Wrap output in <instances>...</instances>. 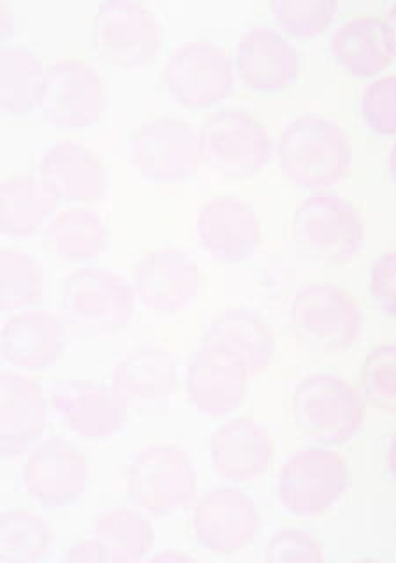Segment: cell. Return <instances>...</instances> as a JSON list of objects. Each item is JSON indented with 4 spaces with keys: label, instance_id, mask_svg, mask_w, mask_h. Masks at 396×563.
Segmentation results:
<instances>
[{
    "label": "cell",
    "instance_id": "6da1fadb",
    "mask_svg": "<svg viewBox=\"0 0 396 563\" xmlns=\"http://www.w3.org/2000/svg\"><path fill=\"white\" fill-rule=\"evenodd\" d=\"M284 175L304 189L324 190L348 175L352 146L339 123L322 114H301L290 120L277 143Z\"/></svg>",
    "mask_w": 396,
    "mask_h": 563
},
{
    "label": "cell",
    "instance_id": "7a4b0ae2",
    "mask_svg": "<svg viewBox=\"0 0 396 563\" xmlns=\"http://www.w3.org/2000/svg\"><path fill=\"white\" fill-rule=\"evenodd\" d=\"M293 416L305 439L316 445H342L360 431L365 405L349 380L337 374L307 375L293 395Z\"/></svg>",
    "mask_w": 396,
    "mask_h": 563
},
{
    "label": "cell",
    "instance_id": "3957f363",
    "mask_svg": "<svg viewBox=\"0 0 396 563\" xmlns=\"http://www.w3.org/2000/svg\"><path fill=\"white\" fill-rule=\"evenodd\" d=\"M129 497L155 518L178 515L189 507L196 493V471L185 449L175 444H152L140 449L128 466Z\"/></svg>",
    "mask_w": 396,
    "mask_h": 563
},
{
    "label": "cell",
    "instance_id": "277c9868",
    "mask_svg": "<svg viewBox=\"0 0 396 563\" xmlns=\"http://www.w3.org/2000/svg\"><path fill=\"white\" fill-rule=\"evenodd\" d=\"M293 238L308 260L334 266L354 260L363 245L365 228L352 202L321 190L296 208Z\"/></svg>",
    "mask_w": 396,
    "mask_h": 563
},
{
    "label": "cell",
    "instance_id": "5b68a950",
    "mask_svg": "<svg viewBox=\"0 0 396 563\" xmlns=\"http://www.w3.org/2000/svg\"><path fill=\"white\" fill-rule=\"evenodd\" d=\"M351 486L349 465L324 445H312L287 457L277 477V497L284 510L314 518L333 509Z\"/></svg>",
    "mask_w": 396,
    "mask_h": 563
},
{
    "label": "cell",
    "instance_id": "8992f818",
    "mask_svg": "<svg viewBox=\"0 0 396 563\" xmlns=\"http://www.w3.org/2000/svg\"><path fill=\"white\" fill-rule=\"evenodd\" d=\"M58 299L70 322L96 334L119 333L128 328L136 301L131 284L99 266L67 273Z\"/></svg>",
    "mask_w": 396,
    "mask_h": 563
},
{
    "label": "cell",
    "instance_id": "52a82bcc",
    "mask_svg": "<svg viewBox=\"0 0 396 563\" xmlns=\"http://www.w3.org/2000/svg\"><path fill=\"white\" fill-rule=\"evenodd\" d=\"M202 157L228 178H251L272 157V137L254 114L242 108H220L199 128Z\"/></svg>",
    "mask_w": 396,
    "mask_h": 563
},
{
    "label": "cell",
    "instance_id": "ba28073f",
    "mask_svg": "<svg viewBox=\"0 0 396 563\" xmlns=\"http://www.w3.org/2000/svg\"><path fill=\"white\" fill-rule=\"evenodd\" d=\"M132 167L150 181H180L198 172L199 134L173 114H158L132 129L128 140Z\"/></svg>",
    "mask_w": 396,
    "mask_h": 563
},
{
    "label": "cell",
    "instance_id": "9c48e42d",
    "mask_svg": "<svg viewBox=\"0 0 396 563\" xmlns=\"http://www.w3.org/2000/svg\"><path fill=\"white\" fill-rule=\"evenodd\" d=\"M289 321L296 339L322 352L351 347L363 328L356 301L331 284H308L296 290L290 301Z\"/></svg>",
    "mask_w": 396,
    "mask_h": 563
},
{
    "label": "cell",
    "instance_id": "30bf717a",
    "mask_svg": "<svg viewBox=\"0 0 396 563\" xmlns=\"http://www.w3.org/2000/svg\"><path fill=\"white\" fill-rule=\"evenodd\" d=\"M92 43L114 66H143L161 48L163 26L140 0H105L94 13Z\"/></svg>",
    "mask_w": 396,
    "mask_h": 563
},
{
    "label": "cell",
    "instance_id": "8fae6325",
    "mask_svg": "<svg viewBox=\"0 0 396 563\" xmlns=\"http://www.w3.org/2000/svg\"><path fill=\"white\" fill-rule=\"evenodd\" d=\"M167 92L187 108H210L233 88V62L219 44L208 40L178 44L163 66Z\"/></svg>",
    "mask_w": 396,
    "mask_h": 563
},
{
    "label": "cell",
    "instance_id": "7c38bea8",
    "mask_svg": "<svg viewBox=\"0 0 396 563\" xmlns=\"http://www.w3.org/2000/svg\"><path fill=\"white\" fill-rule=\"evenodd\" d=\"M106 84L96 67L79 58H58L44 69L37 108L61 129L88 128L106 106Z\"/></svg>",
    "mask_w": 396,
    "mask_h": 563
},
{
    "label": "cell",
    "instance_id": "4fadbf2b",
    "mask_svg": "<svg viewBox=\"0 0 396 563\" xmlns=\"http://www.w3.org/2000/svg\"><path fill=\"white\" fill-rule=\"evenodd\" d=\"M201 286L198 263L187 252L173 246L146 252L132 268L134 298L155 316L184 312L196 301Z\"/></svg>",
    "mask_w": 396,
    "mask_h": 563
},
{
    "label": "cell",
    "instance_id": "5bb4252c",
    "mask_svg": "<svg viewBox=\"0 0 396 563\" xmlns=\"http://www.w3.org/2000/svg\"><path fill=\"white\" fill-rule=\"evenodd\" d=\"M23 489L44 509L55 510L84 497L90 465L69 440L50 437L32 448L22 472Z\"/></svg>",
    "mask_w": 396,
    "mask_h": 563
},
{
    "label": "cell",
    "instance_id": "9a60e30c",
    "mask_svg": "<svg viewBox=\"0 0 396 563\" xmlns=\"http://www.w3.org/2000/svg\"><path fill=\"white\" fill-rule=\"evenodd\" d=\"M260 509L246 493L234 486H220L202 493L194 504L193 532L208 553H240L260 532Z\"/></svg>",
    "mask_w": 396,
    "mask_h": 563
},
{
    "label": "cell",
    "instance_id": "2e32d148",
    "mask_svg": "<svg viewBox=\"0 0 396 563\" xmlns=\"http://www.w3.org/2000/svg\"><path fill=\"white\" fill-rule=\"evenodd\" d=\"M251 374L234 354L202 342L190 356L185 372V389L193 404L207 418H228L242 407Z\"/></svg>",
    "mask_w": 396,
    "mask_h": 563
},
{
    "label": "cell",
    "instance_id": "e0dca14e",
    "mask_svg": "<svg viewBox=\"0 0 396 563\" xmlns=\"http://www.w3.org/2000/svg\"><path fill=\"white\" fill-rule=\"evenodd\" d=\"M111 386L129 412L157 416L172 405L176 365L172 352L161 345H138L125 352L111 374Z\"/></svg>",
    "mask_w": 396,
    "mask_h": 563
},
{
    "label": "cell",
    "instance_id": "ac0fdd59",
    "mask_svg": "<svg viewBox=\"0 0 396 563\" xmlns=\"http://www.w3.org/2000/svg\"><path fill=\"white\" fill-rule=\"evenodd\" d=\"M199 243L219 263H240L261 242V222L254 208L237 196H216L202 205L196 222Z\"/></svg>",
    "mask_w": 396,
    "mask_h": 563
},
{
    "label": "cell",
    "instance_id": "d6986e66",
    "mask_svg": "<svg viewBox=\"0 0 396 563\" xmlns=\"http://www.w3.org/2000/svg\"><path fill=\"white\" fill-rule=\"evenodd\" d=\"M52 404L64 427L88 442H102L119 435L128 422L129 409L111 384L67 383L53 393Z\"/></svg>",
    "mask_w": 396,
    "mask_h": 563
},
{
    "label": "cell",
    "instance_id": "ffe728a7",
    "mask_svg": "<svg viewBox=\"0 0 396 563\" xmlns=\"http://www.w3.org/2000/svg\"><path fill=\"white\" fill-rule=\"evenodd\" d=\"M211 468L231 484L257 481L268 472L273 460L270 431L252 418L222 422L210 437Z\"/></svg>",
    "mask_w": 396,
    "mask_h": 563
},
{
    "label": "cell",
    "instance_id": "44dd1931",
    "mask_svg": "<svg viewBox=\"0 0 396 563\" xmlns=\"http://www.w3.org/2000/svg\"><path fill=\"white\" fill-rule=\"evenodd\" d=\"M37 176L58 201L84 207L106 192V169L99 155L78 141H58L37 161Z\"/></svg>",
    "mask_w": 396,
    "mask_h": 563
},
{
    "label": "cell",
    "instance_id": "7402d4cb",
    "mask_svg": "<svg viewBox=\"0 0 396 563\" xmlns=\"http://www.w3.org/2000/svg\"><path fill=\"white\" fill-rule=\"evenodd\" d=\"M48 407L34 378L4 369L0 374V454L6 460L25 454L43 435Z\"/></svg>",
    "mask_w": 396,
    "mask_h": 563
},
{
    "label": "cell",
    "instance_id": "603a6c76",
    "mask_svg": "<svg viewBox=\"0 0 396 563\" xmlns=\"http://www.w3.org/2000/svg\"><path fill=\"white\" fill-rule=\"evenodd\" d=\"M237 67L249 87L261 92H277L298 78L299 53L277 29L260 23L240 35Z\"/></svg>",
    "mask_w": 396,
    "mask_h": 563
},
{
    "label": "cell",
    "instance_id": "cb8c5ba5",
    "mask_svg": "<svg viewBox=\"0 0 396 563\" xmlns=\"http://www.w3.org/2000/svg\"><path fill=\"white\" fill-rule=\"evenodd\" d=\"M64 351V328L48 310L29 308L11 313L0 330L6 363L23 372H41L57 363Z\"/></svg>",
    "mask_w": 396,
    "mask_h": 563
},
{
    "label": "cell",
    "instance_id": "d4e9b609",
    "mask_svg": "<svg viewBox=\"0 0 396 563\" xmlns=\"http://www.w3.org/2000/svg\"><path fill=\"white\" fill-rule=\"evenodd\" d=\"M202 342L231 352L249 369L260 375L268 368L275 352V339L268 322L246 307H229L210 322Z\"/></svg>",
    "mask_w": 396,
    "mask_h": 563
},
{
    "label": "cell",
    "instance_id": "484cf974",
    "mask_svg": "<svg viewBox=\"0 0 396 563\" xmlns=\"http://www.w3.org/2000/svg\"><path fill=\"white\" fill-rule=\"evenodd\" d=\"M331 52L343 69L356 76H375L389 66L392 41L386 23L377 16H354L331 35Z\"/></svg>",
    "mask_w": 396,
    "mask_h": 563
},
{
    "label": "cell",
    "instance_id": "4316f807",
    "mask_svg": "<svg viewBox=\"0 0 396 563\" xmlns=\"http://www.w3.org/2000/svg\"><path fill=\"white\" fill-rule=\"evenodd\" d=\"M58 199L40 176H6L0 184V231L8 238L32 236L57 213Z\"/></svg>",
    "mask_w": 396,
    "mask_h": 563
},
{
    "label": "cell",
    "instance_id": "83f0119b",
    "mask_svg": "<svg viewBox=\"0 0 396 563\" xmlns=\"http://www.w3.org/2000/svg\"><path fill=\"white\" fill-rule=\"evenodd\" d=\"M108 225L97 211L87 207H67L50 219L44 242L52 254L70 263L96 260L108 245Z\"/></svg>",
    "mask_w": 396,
    "mask_h": 563
},
{
    "label": "cell",
    "instance_id": "f1b7e54d",
    "mask_svg": "<svg viewBox=\"0 0 396 563\" xmlns=\"http://www.w3.org/2000/svg\"><path fill=\"white\" fill-rule=\"evenodd\" d=\"M106 550L110 551L111 563H138L154 550L155 530L145 510L114 507L97 516L92 527Z\"/></svg>",
    "mask_w": 396,
    "mask_h": 563
},
{
    "label": "cell",
    "instance_id": "f546056e",
    "mask_svg": "<svg viewBox=\"0 0 396 563\" xmlns=\"http://www.w3.org/2000/svg\"><path fill=\"white\" fill-rule=\"evenodd\" d=\"M37 53L23 44L0 48V110L6 114H25L40 104L44 78Z\"/></svg>",
    "mask_w": 396,
    "mask_h": 563
},
{
    "label": "cell",
    "instance_id": "4dcf8cb0",
    "mask_svg": "<svg viewBox=\"0 0 396 563\" xmlns=\"http://www.w3.org/2000/svg\"><path fill=\"white\" fill-rule=\"evenodd\" d=\"M44 292V273L40 261L22 249L0 251V310L6 316L22 312L40 303Z\"/></svg>",
    "mask_w": 396,
    "mask_h": 563
},
{
    "label": "cell",
    "instance_id": "1f68e13d",
    "mask_svg": "<svg viewBox=\"0 0 396 563\" xmlns=\"http://www.w3.org/2000/svg\"><path fill=\"white\" fill-rule=\"evenodd\" d=\"M52 548L48 523L32 510L8 509L0 515V562L37 563Z\"/></svg>",
    "mask_w": 396,
    "mask_h": 563
},
{
    "label": "cell",
    "instance_id": "d6a6232c",
    "mask_svg": "<svg viewBox=\"0 0 396 563\" xmlns=\"http://www.w3.org/2000/svg\"><path fill=\"white\" fill-rule=\"evenodd\" d=\"M361 387L375 409L396 413V343L372 349L361 365Z\"/></svg>",
    "mask_w": 396,
    "mask_h": 563
},
{
    "label": "cell",
    "instance_id": "836d02e7",
    "mask_svg": "<svg viewBox=\"0 0 396 563\" xmlns=\"http://www.w3.org/2000/svg\"><path fill=\"white\" fill-rule=\"evenodd\" d=\"M337 0H273V16L278 25L298 37L321 34L333 20Z\"/></svg>",
    "mask_w": 396,
    "mask_h": 563
},
{
    "label": "cell",
    "instance_id": "e575fe53",
    "mask_svg": "<svg viewBox=\"0 0 396 563\" xmlns=\"http://www.w3.org/2000/svg\"><path fill=\"white\" fill-rule=\"evenodd\" d=\"M361 113L377 134H396V75L381 76L366 85L361 96Z\"/></svg>",
    "mask_w": 396,
    "mask_h": 563
},
{
    "label": "cell",
    "instance_id": "d590c367",
    "mask_svg": "<svg viewBox=\"0 0 396 563\" xmlns=\"http://www.w3.org/2000/svg\"><path fill=\"white\" fill-rule=\"evenodd\" d=\"M324 548L301 528H282L270 537L264 560L268 563H321Z\"/></svg>",
    "mask_w": 396,
    "mask_h": 563
},
{
    "label": "cell",
    "instance_id": "8d00e7d4",
    "mask_svg": "<svg viewBox=\"0 0 396 563\" xmlns=\"http://www.w3.org/2000/svg\"><path fill=\"white\" fill-rule=\"evenodd\" d=\"M370 295L384 313L396 317V251L378 255L370 272Z\"/></svg>",
    "mask_w": 396,
    "mask_h": 563
},
{
    "label": "cell",
    "instance_id": "74e56055",
    "mask_svg": "<svg viewBox=\"0 0 396 563\" xmlns=\"http://www.w3.org/2000/svg\"><path fill=\"white\" fill-rule=\"evenodd\" d=\"M62 560L66 563H111V554L106 550V545L92 536L70 544Z\"/></svg>",
    "mask_w": 396,
    "mask_h": 563
},
{
    "label": "cell",
    "instance_id": "f35d334b",
    "mask_svg": "<svg viewBox=\"0 0 396 563\" xmlns=\"http://www.w3.org/2000/svg\"><path fill=\"white\" fill-rule=\"evenodd\" d=\"M150 562H158V563H185V562H193V556H189V554L182 553V551L178 550H166L163 551V553L155 554V556H152L150 559Z\"/></svg>",
    "mask_w": 396,
    "mask_h": 563
},
{
    "label": "cell",
    "instance_id": "ab89813d",
    "mask_svg": "<svg viewBox=\"0 0 396 563\" xmlns=\"http://www.w3.org/2000/svg\"><path fill=\"white\" fill-rule=\"evenodd\" d=\"M384 23H386L387 34H389V41H392L393 55L396 57V4H393L387 11Z\"/></svg>",
    "mask_w": 396,
    "mask_h": 563
},
{
    "label": "cell",
    "instance_id": "60d3db41",
    "mask_svg": "<svg viewBox=\"0 0 396 563\" xmlns=\"http://www.w3.org/2000/svg\"><path fill=\"white\" fill-rule=\"evenodd\" d=\"M387 465H389V471L396 479V433L389 440V448H387Z\"/></svg>",
    "mask_w": 396,
    "mask_h": 563
},
{
    "label": "cell",
    "instance_id": "b9f144b4",
    "mask_svg": "<svg viewBox=\"0 0 396 563\" xmlns=\"http://www.w3.org/2000/svg\"><path fill=\"white\" fill-rule=\"evenodd\" d=\"M387 166H389V173H392L393 180L396 184V143L389 150V157H387Z\"/></svg>",
    "mask_w": 396,
    "mask_h": 563
}]
</instances>
